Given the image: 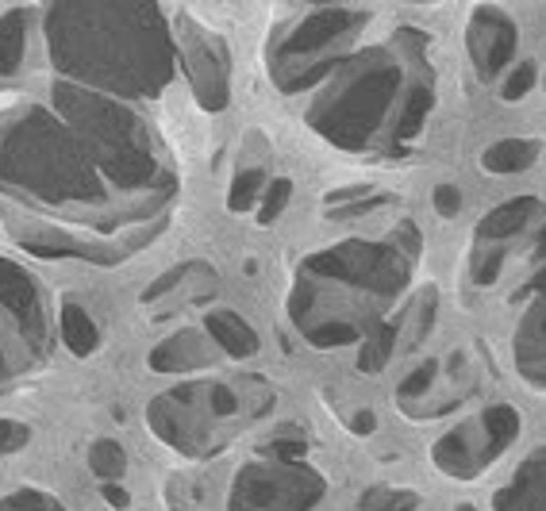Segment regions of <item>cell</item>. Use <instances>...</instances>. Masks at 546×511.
Segmentation results:
<instances>
[{
  "label": "cell",
  "instance_id": "6",
  "mask_svg": "<svg viewBox=\"0 0 546 511\" xmlns=\"http://www.w3.org/2000/svg\"><path fill=\"white\" fill-rule=\"evenodd\" d=\"M4 511H62V504H54L43 492H20L15 500H8Z\"/></svg>",
  "mask_w": 546,
  "mask_h": 511
},
{
  "label": "cell",
  "instance_id": "3",
  "mask_svg": "<svg viewBox=\"0 0 546 511\" xmlns=\"http://www.w3.org/2000/svg\"><path fill=\"white\" fill-rule=\"evenodd\" d=\"M266 408L270 392L262 381H197L154 400L150 423L185 454H219L227 439L250 427Z\"/></svg>",
  "mask_w": 546,
  "mask_h": 511
},
{
  "label": "cell",
  "instance_id": "4",
  "mask_svg": "<svg viewBox=\"0 0 546 511\" xmlns=\"http://www.w3.org/2000/svg\"><path fill=\"white\" fill-rule=\"evenodd\" d=\"M54 346L51 292L31 269L0 258V389L46 366Z\"/></svg>",
  "mask_w": 546,
  "mask_h": 511
},
{
  "label": "cell",
  "instance_id": "5",
  "mask_svg": "<svg viewBox=\"0 0 546 511\" xmlns=\"http://www.w3.org/2000/svg\"><path fill=\"white\" fill-rule=\"evenodd\" d=\"M320 477L300 465H250L235 481L231 511H304L320 500Z\"/></svg>",
  "mask_w": 546,
  "mask_h": 511
},
{
  "label": "cell",
  "instance_id": "2",
  "mask_svg": "<svg viewBox=\"0 0 546 511\" xmlns=\"http://www.w3.org/2000/svg\"><path fill=\"white\" fill-rule=\"evenodd\" d=\"M408 266L393 246L346 242L323 258L308 261V285L292 296V316L300 331L320 342H342L385 311L393 292L404 288Z\"/></svg>",
  "mask_w": 546,
  "mask_h": 511
},
{
  "label": "cell",
  "instance_id": "1",
  "mask_svg": "<svg viewBox=\"0 0 546 511\" xmlns=\"http://www.w3.org/2000/svg\"><path fill=\"white\" fill-rule=\"evenodd\" d=\"M93 143L85 131H70L66 123L27 115L0 131V185L20 193L31 208L54 216H108L112 193L96 177Z\"/></svg>",
  "mask_w": 546,
  "mask_h": 511
}]
</instances>
